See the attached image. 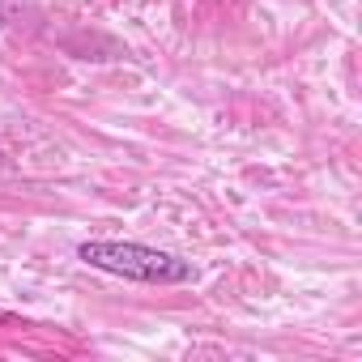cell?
Returning a JSON list of instances; mask_svg holds the SVG:
<instances>
[{"mask_svg": "<svg viewBox=\"0 0 362 362\" xmlns=\"http://www.w3.org/2000/svg\"><path fill=\"white\" fill-rule=\"evenodd\" d=\"M77 260H86L90 269H103L111 277H128V281H145V286H179L192 281V264L179 260L170 252L145 247V243H119V239H86L77 247Z\"/></svg>", "mask_w": 362, "mask_h": 362, "instance_id": "obj_1", "label": "cell"}, {"mask_svg": "<svg viewBox=\"0 0 362 362\" xmlns=\"http://www.w3.org/2000/svg\"><path fill=\"white\" fill-rule=\"evenodd\" d=\"M9 13H13V9L5 5V0H0V22H9Z\"/></svg>", "mask_w": 362, "mask_h": 362, "instance_id": "obj_2", "label": "cell"}]
</instances>
